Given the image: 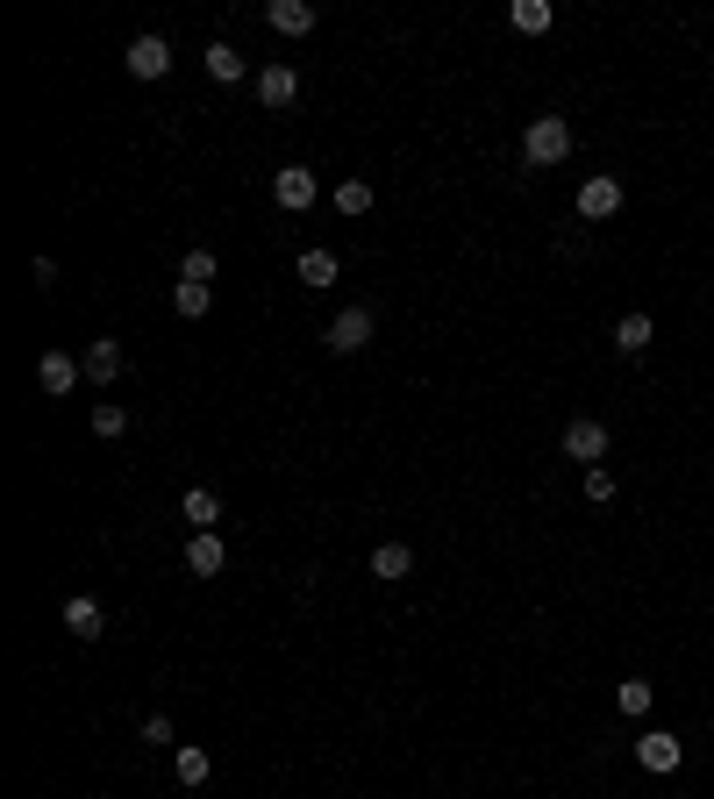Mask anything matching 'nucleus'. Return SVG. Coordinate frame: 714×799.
Here are the masks:
<instances>
[{
    "label": "nucleus",
    "mask_w": 714,
    "mask_h": 799,
    "mask_svg": "<svg viewBox=\"0 0 714 799\" xmlns=\"http://www.w3.org/2000/svg\"><path fill=\"white\" fill-rule=\"evenodd\" d=\"M522 157L536 171L564 165V157H572V121H564V115H536V121H528V137H522Z\"/></svg>",
    "instance_id": "nucleus-1"
},
{
    "label": "nucleus",
    "mask_w": 714,
    "mask_h": 799,
    "mask_svg": "<svg viewBox=\"0 0 714 799\" xmlns=\"http://www.w3.org/2000/svg\"><path fill=\"white\" fill-rule=\"evenodd\" d=\"M372 307H343L336 322H329V350H336V358H357V350H365V343H372Z\"/></svg>",
    "instance_id": "nucleus-2"
},
{
    "label": "nucleus",
    "mask_w": 714,
    "mask_h": 799,
    "mask_svg": "<svg viewBox=\"0 0 714 799\" xmlns=\"http://www.w3.org/2000/svg\"><path fill=\"white\" fill-rule=\"evenodd\" d=\"M636 764L664 778V771H679V764H686V743H679L672 729H650V735H636Z\"/></svg>",
    "instance_id": "nucleus-3"
},
{
    "label": "nucleus",
    "mask_w": 714,
    "mask_h": 799,
    "mask_svg": "<svg viewBox=\"0 0 714 799\" xmlns=\"http://www.w3.org/2000/svg\"><path fill=\"white\" fill-rule=\"evenodd\" d=\"M315 193H322V186H315V171H307V165L272 171V201L286 207V215H307V207H315Z\"/></svg>",
    "instance_id": "nucleus-4"
},
{
    "label": "nucleus",
    "mask_w": 714,
    "mask_h": 799,
    "mask_svg": "<svg viewBox=\"0 0 714 799\" xmlns=\"http://www.w3.org/2000/svg\"><path fill=\"white\" fill-rule=\"evenodd\" d=\"M122 65H129V79H165V72H171V43H165V36H137V43L122 51Z\"/></svg>",
    "instance_id": "nucleus-5"
},
{
    "label": "nucleus",
    "mask_w": 714,
    "mask_h": 799,
    "mask_svg": "<svg viewBox=\"0 0 714 799\" xmlns=\"http://www.w3.org/2000/svg\"><path fill=\"white\" fill-rule=\"evenodd\" d=\"M79 378H86V364L72 358V350H43V358H36V386L58 392V400H65V392L79 386Z\"/></svg>",
    "instance_id": "nucleus-6"
},
{
    "label": "nucleus",
    "mask_w": 714,
    "mask_h": 799,
    "mask_svg": "<svg viewBox=\"0 0 714 799\" xmlns=\"http://www.w3.org/2000/svg\"><path fill=\"white\" fill-rule=\"evenodd\" d=\"M564 458H578L586 472H594V464L608 458V422H572L564 428Z\"/></svg>",
    "instance_id": "nucleus-7"
},
{
    "label": "nucleus",
    "mask_w": 714,
    "mask_h": 799,
    "mask_svg": "<svg viewBox=\"0 0 714 799\" xmlns=\"http://www.w3.org/2000/svg\"><path fill=\"white\" fill-rule=\"evenodd\" d=\"M578 215H586V221L622 215V179H608V171H600V179H586V186H578Z\"/></svg>",
    "instance_id": "nucleus-8"
},
{
    "label": "nucleus",
    "mask_w": 714,
    "mask_h": 799,
    "mask_svg": "<svg viewBox=\"0 0 714 799\" xmlns=\"http://www.w3.org/2000/svg\"><path fill=\"white\" fill-rule=\"evenodd\" d=\"M257 101H265V107H293V101H301V72H293V65H265V72H257Z\"/></svg>",
    "instance_id": "nucleus-9"
},
{
    "label": "nucleus",
    "mask_w": 714,
    "mask_h": 799,
    "mask_svg": "<svg viewBox=\"0 0 714 799\" xmlns=\"http://www.w3.org/2000/svg\"><path fill=\"white\" fill-rule=\"evenodd\" d=\"M86 378H93V386H115V378H122V343L115 336H101V343H86Z\"/></svg>",
    "instance_id": "nucleus-10"
},
{
    "label": "nucleus",
    "mask_w": 714,
    "mask_h": 799,
    "mask_svg": "<svg viewBox=\"0 0 714 799\" xmlns=\"http://www.w3.org/2000/svg\"><path fill=\"white\" fill-rule=\"evenodd\" d=\"M221 564H229V550H221V536H215V528H201V536H193V543H187V571H193V579H215Z\"/></svg>",
    "instance_id": "nucleus-11"
},
{
    "label": "nucleus",
    "mask_w": 714,
    "mask_h": 799,
    "mask_svg": "<svg viewBox=\"0 0 714 799\" xmlns=\"http://www.w3.org/2000/svg\"><path fill=\"white\" fill-rule=\"evenodd\" d=\"M65 629L79 635V643H101V629H107V614H101V600H65Z\"/></svg>",
    "instance_id": "nucleus-12"
},
{
    "label": "nucleus",
    "mask_w": 714,
    "mask_h": 799,
    "mask_svg": "<svg viewBox=\"0 0 714 799\" xmlns=\"http://www.w3.org/2000/svg\"><path fill=\"white\" fill-rule=\"evenodd\" d=\"M265 29L307 36V29H315V8H307V0H272V8H265Z\"/></svg>",
    "instance_id": "nucleus-13"
},
{
    "label": "nucleus",
    "mask_w": 714,
    "mask_h": 799,
    "mask_svg": "<svg viewBox=\"0 0 714 799\" xmlns=\"http://www.w3.org/2000/svg\"><path fill=\"white\" fill-rule=\"evenodd\" d=\"M650 336H658V322H650V314H622V322H614V350H622V358L650 350Z\"/></svg>",
    "instance_id": "nucleus-14"
},
{
    "label": "nucleus",
    "mask_w": 714,
    "mask_h": 799,
    "mask_svg": "<svg viewBox=\"0 0 714 799\" xmlns=\"http://www.w3.org/2000/svg\"><path fill=\"white\" fill-rule=\"evenodd\" d=\"M201 65H207V79H215V86H237L243 79V51H229V43H207Z\"/></svg>",
    "instance_id": "nucleus-15"
},
{
    "label": "nucleus",
    "mask_w": 714,
    "mask_h": 799,
    "mask_svg": "<svg viewBox=\"0 0 714 799\" xmlns=\"http://www.w3.org/2000/svg\"><path fill=\"white\" fill-rule=\"evenodd\" d=\"M179 514H187V521H193V536H201V528H215V521H221V500L207 493V486H193V493L179 500Z\"/></svg>",
    "instance_id": "nucleus-16"
},
{
    "label": "nucleus",
    "mask_w": 714,
    "mask_h": 799,
    "mask_svg": "<svg viewBox=\"0 0 714 799\" xmlns=\"http://www.w3.org/2000/svg\"><path fill=\"white\" fill-rule=\"evenodd\" d=\"M508 22H514L522 36H544L558 15H550V0H514V8H508Z\"/></svg>",
    "instance_id": "nucleus-17"
},
{
    "label": "nucleus",
    "mask_w": 714,
    "mask_h": 799,
    "mask_svg": "<svg viewBox=\"0 0 714 799\" xmlns=\"http://www.w3.org/2000/svg\"><path fill=\"white\" fill-rule=\"evenodd\" d=\"M372 571H379V579H408V571H415V550L408 543H379L372 550Z\"/></svg>",
    "instance_id": "nucleus-18"
},
{
    "label": "nucleus",
    "mask_w": 714,
    "mask_h": 799,
    "mask_svg": "<svg viewBox=\"0 0 714 799\" xmlns=\"http://www.w3.org/2000/svg\"><path fill=\"white\" fill-rule=\"evenodd\" d=\"M171 771H179V785H207V771H215V757H207V749H179V757H171Z\"/></svg>",
    "instance_id": "nucleus-19"
},
{
    "label": "nucleus",
    "mask_w": 714,
    "mask_h": 799,
    "mask_svg": "<svg viewBox=\"0 0 714 799\" xmlns=\"http://www.w3.org/2000/svg\"><path fill=\"white\" fill-rule=\"evenodd\" d=\"M171 307H179L187 322H201L207 307H215V286H187V279H179V293H171Z\"/></svg>",
    "instance_id": "nucleus-20"
},
{
    "label": "nucleus",
    "mask_w": 714,
    "mask_h": 799,
    "mask_svg": "<svg viewBox=\"0 0 714 799\" xmlns=\"http://www.w3.org/2000/svg\"><path fill=\"white\" fill-rule=\"evenodd\" d=\"M301 279H307V286H336V257H329V250H301Z\"/></svg>",
    "instance_id": "nucleus-21"
},
{
    "label": "nucleus",
    "mask_w": 714,
    "mask_h": 799,
    "mask_svg": "<svg viewBox=\"0 0 714 799\" xmlns=\"http://www.w3.org/2000/svg\"><path fill=\"white\" fill-rule=\"evenodd\" d=\"M336 215H372V186H365V179H343V186H336Z\"/></svg>",
    "instance_id": "nucleus-22"
},
{
    "label": "nucleus",
    "mask_w": 714,
    "mask_h": 799,
    "mask_svg": "<svg viewBox=\"0 0 714 799\" xmlns=\"http://www.w3.org/2000/svg\"><path fill=\"white\" fill-rule=\"evenodd\" d=\"M179 279H187V286H215V250H187Z\"/></svg>",
    "instance_id": "nucleus-23"
},
{
    "label": "nucleus",
    "mask_w": 714,
    "mask_h": 799,
    "mask_svg": "<svg viewBox=\"0 0 714 799\" xmlns=\"http://www.w3.org/2000/svg\"><path fill=\"white\" fill-rule=\"evenodd\" d=\"M650 699H658V693H650V679H629L622 693H614V707H622V714H650Z\"/></svg>",
    "instance_id": "nucleus-24"
},
{
    "label": "nucleus",
    "mask_w": 714,
    "mask_h": 799,
    "mask_svg": "<svg viewBox=\"0 0 714 799\" xmlns=\"http://www.w3.org/2000/svg\"><path fill=\"white\" fill-rule=\"evenodd\" d=\"M122 428H129V414H122L115 400H101V408H93V436H101V442H115Z\"/></svg>",
    "instance_id": "nucleus-25"
},
{
    "label": "nucleus",
    "mask_w": 714,
    "mask_h": 799,
    "mask_svg": "<svg viewBox=\"0 0 714 799\" xmlns=\"http://www.w3.org/2000/svg\"><path fill=\"white\" fill-rule=\"evenodd\" d=\"M586 500H600V507L614 500V472H608V464H594V472H586Z\"/></svg>",
    "instance_id": "nucleus-26"
}]
</instances>
